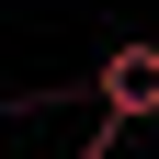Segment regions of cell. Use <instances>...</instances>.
I'll return each mask as SVG.
<instances>
[{"instance_id": "cell-2", "label": "cell", "mask_w": 159, "mask_h": 159, "mask_svg": "<svg viewBox=\"0 0 159 159\" xmlns=\"http://www.w3.org/2000/svg\"><path fill=\"white\" fill-rule=\"evenodd\" d=\"M11 114H34V102H11V91H0V125H11Z\"/></svg>"}, {"instance_id": "cell-1", "label": "cell", "mask_w": 159, "mask_h": 159, "mask_svg": "<svg viewBox=\"0 0 159 159\" xmlns=\"http://www.w3.org/2000/svg\"><path fill=\"white\" fill-rule=\"evenodd\" d=\"M91 102H102V125H148L159 114V34H125L91 68Z\"/></svg>"}]
</instances>
